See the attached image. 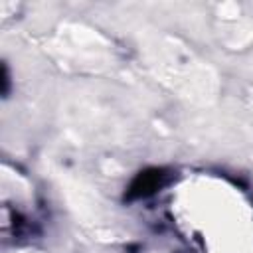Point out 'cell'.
Instances as JSON below:
<instances>
[{
	"label": "cell",
	"instance_id": "6da1fadb",
	"mask_svg": "<svg viewBox=\"0 0 253 253\" xmlns=\"http://www.w3.org/2000/svg\"><path fill=\"white\" fill-rule=\"evenodd\" d=\"M172 174L164 168H146L142 172H138L132 182L128 184L126 192H125V200H140V198H148L152 194H156L158 190H162L168 182H170Z\"/></svg>",
	"mask_w": 253,
	"mask_h": 253
}]
</instances>
